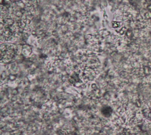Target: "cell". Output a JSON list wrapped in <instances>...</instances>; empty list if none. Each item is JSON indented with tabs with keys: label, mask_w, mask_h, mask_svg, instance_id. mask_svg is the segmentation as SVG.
Masks as SVG:
<instances>
[{
	"label": "cell",
	"mask_w": 151,
	"mask_h": 135,
	"mask_svg": "<svg viewBox=\"0 0 151 135\" xmlns=\"http://www.w3.org/2000/svg\"><path fill=\"white\" fill-rule=\"evenodd\" d=\"M25 23H26L27 25H29L31 24V20L27 18V19L25 20Z\"/></svg>",
	"instance_id": "cell-2"
},
{
	"label": "cell",
	"mask_w": 151,
	"mask_h": 135,
	"mask_svg": "<svg viewBox=\"0 0 151 135\" xmlns=\"http://www.w3.org/2000/svg\"><path fill=\"white\" fill-rule=\"evenodd\" d=\"M18 54V46L12 43H4L1 44V63H7L12 61Z\"/></svg>",
	"instance_id": "cell-1"
}]
</instances>
